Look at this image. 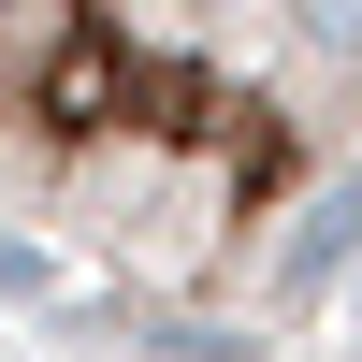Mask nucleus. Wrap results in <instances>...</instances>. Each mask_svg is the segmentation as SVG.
Returning a JSON list of instances; mask_svg holds the SVG:
<instances>
[{"mask_svg":"<svg viewBox=\"0 0 362 362\" xmlns=\"http://www.w3.org/2000/svg\"><path fill=\"white\" fill-rule=\"evenodd\" d=\"M362 0H0V247L203 276L334 160Z\"/></svg>","mask_w":362,"mask_h":362,"instance_id":"obj_1","label":"nucleus"}]
</instances>
